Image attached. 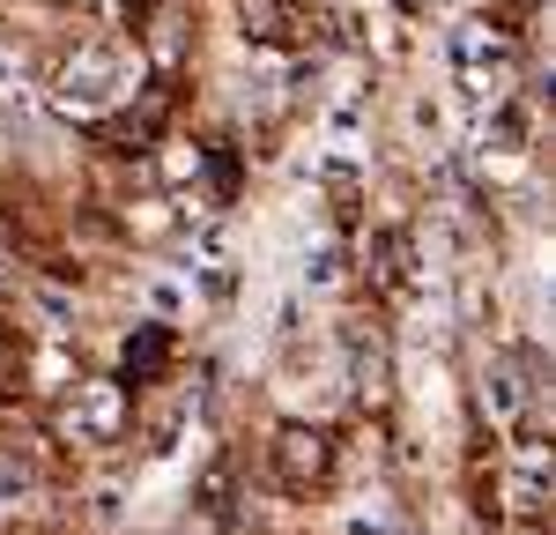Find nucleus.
<instances>
[{"label": "nucleus", "mask_w": 556, "mask_h": 535, "mask_svg": "<svg viewBox=\"0 0 556 535\" xmlns=\"http://www.w3.org/2000/svg\"><path fill=\"white\" fill-rule=\"evenodd\" d=\"M141 83V67H134V52L127 45H112V38H97V45H83L67 67H60V112H75V120H97V112H112L127 89Z\"/></svg>", "instance_id": "nucleus-1"}, {"label": "nucleus", "mask_w": 556, "mask_h": 535, "mask_svg": "<svg viewBox=\"0 0 556 535\" xmlns=\"http://www.w3.org/2000/svg\"><path fill=\"white\" fill-rule=\"evenodd\" d=\"M475 149H482V157H505V164H513V157H527V149H534V104L505 89V97L475 120Z\"/></svg>", "instance_id": "nucleus-2"}, {"label": "nucleus", "mask_w": 556, "mask_h": 535, "mask_svg": "<svg viewBox=\"0 0 556 535\" xmlns=\"http://www.w3.org/2000/svg\"><path fill=\"white\" fill-rule=\"evenodd\" d=\"M127 424V401H119V387L112 380H83L75 395H67V439H112Z\"/></svg>", "instance_id": "nucleus-3"}, {"label": "nucleus", "mask_w": 556, "mask_h": 535, "mask_svg": "<svg viewBox=\"0 0 556 535\" xmlns=\"http://www.w3.org/2000/svg\"><path fill=\"white\" fill-rule=\"evenodd\" d=\"M371 268H379V283L393 298H424V253H416V231H379L371 238Z\"/></svg>", "instance_id": "nucleus-4"}, {"label": "nucleus", "mask_w": 556, "mask_h": 535, "mask_svg": "<svg viewBox=\"0 0 556 535\" xmlns=\"http://www.w3.org/2000/svg\"><path fill=\"white\" fill-rule=\"evenodd\" d=\"M482 409L513 432V424H527V409H534V387H527V372H519L513 357H490L482 364Z\"/></svg>", "instance_id": "nucleus-5"}, {"label": "nucleus", "mask_w": 556, "mask_h": 535, "mask_svg": "<svg viewBox=\"0 0 556 535\" xmlns=\"http://www.w3.org/2000/svg\"><path fill=\"white\" fill-rule=\"evenodd\" d=\"M275 469H282V484L304 490L327 476V439L319 432H304V424H282V439H275Z\"/></svg>", "instance_id": "nucleus-6"}, {"label": "nucleus", "mask_w": 556, "mask_h": 535, "mask_svg": "<svg viewBox=\"0 0 556 535\" xmlns=\"http://www.w3.org/2000/svg\"><path fill=\"white\" fill-rule=\"evenodd\" d=\"M319 149L334 157V164H356V149H364V89L342 83V97L327 104V127H319Z\"/></svg>", "instance_id": "nucleus-7"}, {"label": "nucleus", "mask_w": 556, "mask_h": 535, "mask_svg": "<svg viewBox=\"0 0 556 535\" xmlns=\"http://www.w3.org/2000/svg\"><path fill=\"white\" fill-rule=\"evenodd\" d=\"M193 306H201V290H193L178 268L141 275V312H149V320H164V327H172V320H193Z\"/></svg>", "instance_id": "nucleus-8"}, {"label": "nucleus", "mask_w": 556, "mask_h": 535, "mask_svg": "<svg viewBox=\"0 0 556 535\" xmlns=\"http://www.w3.org/2000/svg\"><path fill=\"white\" fill-rule=\"evenodd\" d=\"M505 498H513L519 513H542V506H549V453H542V446H519V453H513Z\"/></svg>", "instance_id": "nucleus-9"}, {"label": "nucleus", "mask_w": 556, "mask_h": 535, "mask_svg": "<svg viewBox=\"0 0 556 535\" xmlns=\"http://www.w3.org/2000/svg\"><path fill=\"white\" fill-rule=\"evenodd\" d=\"M342 238H312L304 246V261H298V283L312 290V298H327V290H342Z\"/></svg>", "instance_id": "nucleus-10"}, {"label": "nucleus", "mask_w": 556, "mask_h": 535, "mask_svg": "<svg viewBox=\"0 0 556 535\" xmlns=\"http://www.w3.org/2000/svg\"><path fill=\"white\" fill-rule=\"evenodd\" d=\"M38 498V461L23 446H0V506H30Z\"/></svg>", "instance_id": "nucleus-11"}, {"label": "nucleus", "mask_w": 556, "mask_h": 535, "mask_svg": "<svg viewBox=\"0 0 556 535\" xmlns=\"http://www.w3.org/2000/svg\"><path fill=\"white\" fill-rule=\"evenodd\" d=\"M245 104H253V112H275V104H282V67H275V60H253V75H245Z\"/></svg>", "instance_id": "nucleus-12"}, {"label": "nucleus", "mask_w": 556, "mask_h": 535, "mask_svg": "<svg viewBox=\"0 0 556 535\" xmlns=\"http://www.w3.org/2000/svg\"><path fill=\"white\" fill-rule=\"evenodd\" d=\"M38 320H45V335H67V298L38 290Z\"/></svg>", "instance_id": "nucleus-13"}]
</instances>
